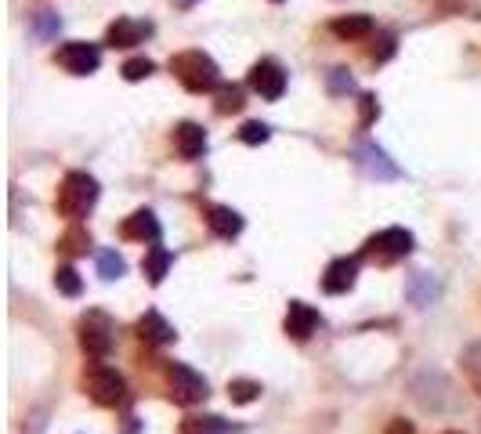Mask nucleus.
<instances>
[{"mask_svg":"<svg viewBox=\"0 0 481 434\" xmlns=\"http://www.w3.org/2000/svg\"><path fill=\"white\" fill-rule=\"evenodd\" d=\"M366 257L380 260V265H391V260H402L413 253V232L409 229H384L376 236L366 239Z\"/></svg>","mask_w":481,"mask_h":434,"instance_id":"obj_6","label":"nucleus"},{"mask_svg":"<svg viewBox=\"0 0 481 434\" xmlns=\"http://www.w3.org/2000/svg\"><path fill=\"white\" fill-rule=\"evenodd\" d=\"M55 286H58V293H66V297H80V293H83V279H80V272H76L73 265H62V268L55 272Z\"/></svg>","mask_w":481,"mask_h":434,"instance_id":"obj_23","label":"nucleus"},{"mask_svg":"<svg viewBox=\"0 0 481 434\" xmlns=\"http://www.w3.org/2000/svg\"><path fill=\"white\" fill-rule=\"evenodd\" d=\"M376 112H380V109H376V98H373V95H362V127H369Z\"/></svg>","mask_w":481,"mask_h":434,"instance_id":"obj_30","label":"nucleus"},{"mask_svg":"<svg viewBox=\"0 0 481 434\" xmlns=\"http://www.w3.org/2000/svg\"><path fill=\"white\" fill-rule=\"evenodd\" d=\"M355 283H359V257H337V260H330V268L322 275V290L326 293L340 297L347 290H355Z\"/></svg>","mask_w":481,"mask_h":434,"instance_id":"obj_10","label":"nucleus"},{"mask_svg":"<svg viewBox=\"0 0 481 434\" xmlns=\"http://www.w3.org/2000/svg\"><path fill=\"white\" fill-rule=\"evenodd\" d=\"M275 4H283V0H275Z\"/></svg>","mask_w":481,"mask_h":434,"instance_id":"obj_33","label":"nucleus"},{"mask_svg":"<svg viewBox=\"0 0 481 434\" xmlns=\"http://www.w3.org/2000/svg\"><path fill=\"white\" fill-rule=\"evenodd\" d=\"M55 62L73 73V76H91L98 66H102V51L95 48V43H83V40H69L62 43V48L55 51Z\"/></svg>","mask_w":481,"mask_h":434,"instance_id":"obj_7","label":"nucleus"},{"mask_svg":"<svg viewBox=\"0 0 481 434\" xmlns=\"http://www.w3.org/2000/svg\"><path fill=\"white\" fill-rule=\"evenodd\" d=\"M123 272H127V260H123L116 250L98 253V275H102V279H109V283H112V279H120Z\"/></svg>","mask_w":481,"mask_h":434,"instance_id":"obj_24","label":"nucleus"},{"mask_svg":"<svg viewBox=\"0 0 481 434\" xmlns=\"http://www.w3.org/2000/svg\"><path fill=\"white\" fill-rule=\"evenodd\" d=\"M138 337L145 340V344H156V347H163V344H170L174 337H178V333H174V326L159 315V312H145L142 319H138Z\"/></svg>","mask_w":481,"mask_h":434,"instance_id":"obj_15","label":"nucleus"},{"mask_svg":"<svg viewBox=\"0 0 481 434\" xmlns=\"http://www.w3.org/2000/svg\"><path fill=\"white\" fill-rule=\"evenodd\" d=\"M174 149L182 152V159H199L206 152V130L199 123H192V120L178 123L174 127Z\"/></svg>","mask_w":481,"mask_h":434,"instance_id":"obj_12","label":"nucleus"},{"mask_svg":"<svg viewBox=\"0 0 481 434\" xmlns=\"http://www.w3.org/2000/svg\"><path fill=\"white\" fill-rule=\"evenodd\" d=\"M340 40H366L373 33V19L369 15H347V19H333L330 26Z\"/></svg>","mask_w":481,"mask_h":434,"instance_id":"obj_18","label":"nucleus"},{"mask_svg":"<svg viewBox=\"0 0 481 434\" xmlns=\"http://www.w3.org/2000/svg\"><path fill=\"white\" fill-rule=\"evenodd\" d=\"M55 29H58V15H55V12H40V15L33 19V33H36V36H51Z\"/></svg>","mask_w":481,"mask_h":434,"instance_id":"obj_28","label":"nucleus"},{"mask_svg":"<svg viewBox=\"0 0 481 434\" xmlns=\"http://www.w3.org/2000/svg\"><path fill=\"white\" fill-rule=\"evenodd\" d=\"M76 340H80V352L91 359V362H102L109 359L112 352V322L102 315V312H87L80 322H76Z\"/></svg>","mask_w":481,"mask_h":434,"instance_id":"obj_3","label":"nucleus"},{"mask_svg":"<svg viewBox=\"0 0 481 434\" xmlns=\"http://www.w3.org/2000/svg\"><path fill=\"white\" fill-rule=\"evenodd\" d=\"M463 369H467V380L474 384V391L481 395V344L467 347V355H463Z\"/></svg>","mask_w":481,"mask_h":434,"instance_id":"obj_26","label":"nucleus"},{"mask_svg":"<svg viewBox=\"0 0 481 434\" xmlns=\"http://www.w3.org/2000/svg\"><path fill=\"white\" fill-rule=\"evenodd\" d=\"M95 203H98V182L83 170H69L62 178V185H58L55 210L62 217H69V221H83V217L95 210Z\"/></svg>","mask_w":481,"mask_h":434,"instance_id":"obj_1","label":"nucleus"},{"mask_svg":"<svg viewBox=\"0 0 481 434\" xmlns=\"http://www.w3.org/2000/svg\"><path fill=\"white\" fill-rule=\"evenodd\" d=\"M55 246H58V253H66V257H83L87 250H91V232H87L80 221H73V229H66Z\"/></svg>","mask_w":481,"mask_h":434,"instance_id":"obj_17","label":"nucleus"},{"mask_svg":"<svg viewBox=\"0 0 481 434\" xmlns=\"http://www.w3.org/2000/svg\"><path fill=\"white\" fill-rule=\"evenodd\" d=\"M170 265H174V257H170V250L159 246V243H152V246L145 250V257H142V272H145V279H149L152 286H159V283L167 279Z\"/></svg>","mask_w":481,"mask_h":434,"instance_id":"obj_16","label":"nucleus"},{"mask_svg":"<svg viewBox=\"0 0 481 434\" xmlns=\"http://www.w3.org/2000/svg\"><path fill=\"white\" fill-rule=\"evenodd\" d=\"M319 326H322V315L312 308V304H304V300H290V312H286L283 329H286L293 340H308Z\"/></svg>","mask_w":481,"mask_h":434,"instance_id":"obj_11","label":"nucleus"},{"mask_svg":"<svg viewBox=\"0 0 481 434\" xmlns=\"http://www.w3.org/2000/svg\"><path fill=\"white\" fill-rule=\"evenodd\" d=\"M152 33L149 22H135V19H116L105 33V43H112V48H135V43H142L145 36Z\"/></svg>","mask_w":481,"mask_h":434,"instance_id":"obj_13","label":"nucleus"},{"mask_svg":"<svg viewBox=\"0 0 481 434\" xmlns=\"http://www.w3.org/2000/svg\"><path fill=\"white\" fill-rule=\"evenodd\" d=\"M182 4H185V8H189V4H192V0H182Z\"/></svg>","mask_w":481,"mask_h":434,"instance_id":"obj_32","label":"nucleus"},{"mask_svg":"<svg viewBox=\"0 0 481 434\" xmlns=\"http://www.w3.org/2000/svg\"><path fill=\"white\" fill-rule=\"evenodd\" d=\"M442 434H463V430H442Z\"/></svg>","mask_w":481,"mask_h":434,"instance_id":"obj_31","label":"nucleus"},{"mask_svg":"<svg viewBox=\"0 0 481 434\" xmlns=\"http://www.w3.org/2000/svg\"><path fill=\"white\" fill-rule=\"evenodd\" d=\"M268 138H272V130H268V123H260V120H250L239 130V142H246V145H265Z\"/></svg>","mask_w":481,"mask_h":434,"instance_id":"obj_25","label":"nucleus"},{"mask_svg":"<svg viewBox=\"0 0 481 434\" xmlns=\"http://www.w3.org/2000/svg\"><path fill=\"white\" fill-rule=\"evenodd\" d=\"M170 73L182 80L185 91L192 95H206V91H217L221 87V69L217 62L206 55V51H182L170 58Z\"/></svg>","mask_w":481,"mask_h":434,"instance_id":"obj_2","label":"nucleus"},{"mask_svg":"<svg viewBox=\"0 0 481 434\" xmlns=\"http://www.w3.org/2000/svg\"><path fill=\"white\" fill-rule=\"evenodd\" d=\"M152 69H156V66H152L149 58H130V62H123V69H120V73H123V80L138 83V80H145Z\"/></svg>","mask_w":481,"mask_h":434,"instance_id":"obj_27","label":"nucleus"},{"mask_svg":"<svg viewBox=\"0 0 481 434\" xmlns=\"http://www.w3.org/2000/svg\"><path fill=\"white\" fill-rule=\"evenodd\" d=\"M167 384H170V399L174 402H182V406H196V402H203L206 395H210V387H206V380L196 373V369H189L185 362H167Z\"/></svg>","mask_w":481,"mask_h":434,"instance_id":"obj_4","label":"nucleus"},{"mask_svg":"<svg viewBox=\"0 0 481 434\" xmlns=\"http://www.w3.org/2000/svg\"><path fill=\"white\" fill-rule=\"evenodd\" d=\"M182 434H229V423L217 416H189L182 423Z\"/></svg>","mask_w":481,"mask_h":434,"instance_id":"obj_21","label":"nucleus"},{"mask_svg":"<svg viewBox=\"0 0 481 434\" xmlns=\"http://www.w3.org/2000/svg\"><path fill=\"white\" fill-rule=\"evenodd\" d=\"M120 236H123L127 243H149V246H152V243H159L163 229H159V221H156L152 210H135L130 217H123Z\"/></svg>","mask_w":481,"mask_h":434,"instance_id":"obj_9","label":"nucleus"},{"mask_svg":"<svg viewBox=\"0 0 481 434\" xmlns=\"http://www.w3.org/2000/svg\"><path fill=\"white\" fill-rule=\"evenodd\" d=\"M229 399H232L236 406H250V402L260 399V384H257V380H246V376L229 380Z\"/></svg>","mask_w":481,"mask_h":434,"instance_id":"obj_20","label":"nucleus"},{"mask_svg":"<svg viewBox=\"0 0 481 434\" xmlns=\"http://www.w3.org/2000/svg\"><path fill=\"white\" fill-rule=\"evenodd\" d=\"M206 225H210V232H213V236H221V239H236V236L243 232V217H239V210H232V206L213 203V206H206Z\"/></svg>","mask_w":481,"mask_h":434,"instance_id":"obj_14","label":"nucleus"},{"mask_svg":"<svg viewBox=\"0 0 481 434\" xmlns=\"http://www.w3.org/2000/svg\"><path fill=\"white\" fill-rule=\"evenodd\" d=\"M384 434H416V427H413V420H402V416H395V420H387Z\"/></svg>","mask_w":481,"mask_h":434,"instance_id":"obj_29","label":"nucleus"},{"mask_svg":"<svg viewBox=\"0 0 481 434\" xmlns=\"http://www.w3.org/2000/svg\"><path fill=\"white\" fill-rule=\"evenodd\" d=\"M83 387H87V395H91L95 406H120L127 399V384L116 369H105V366H91L83 373Z\"/></svg>","mask_w":481,"mask_h":434,"instance_id":"obj_5","label":"nucleus"},{"mask_svg":"<svg viewBox=\"0 0 481 434\" xmlns=\"http://www.w3.org/2000/svg\"><path fill=\"white\" fill-rule=\"evenodd\" d=\"M250 87L265 98V102H279L286 95V69L275 62V58H260L253 69H250Z\"/></svg>","mask_w":481,"mask_h":434,"instance_id":"obj_8","label":"nucleus"},{"mask_svg":"<svg viewBox=\"0 0 481 434\" xmlns=\"http://www.w3.org/2000/svg\"><path fill=\"white\" fill-rule=\"evenodd\" d=\"M362 156H366V167L373 174H380V178H399V167H391L387 156L376 149V145H362Z\"/></svg>","mask_w":481,"mask_h":434,"instance_id":"obj_22","label":"nucleus"},{"mask_svg":"<svg viewBox=\"0 0 481 434\" xmlns=\"http://www.w3.org/2000/svg\"><path fill=\"white\" fill-rule=\"evenodd\" d=\"M243 105H246L243 87H232V83L217 87V112H221V116H232V112H239Z\"/></svg>","mask_w":481,"mask_h":434,"instance_id":"obj_19","label":"nucleus"}]
</instances>
